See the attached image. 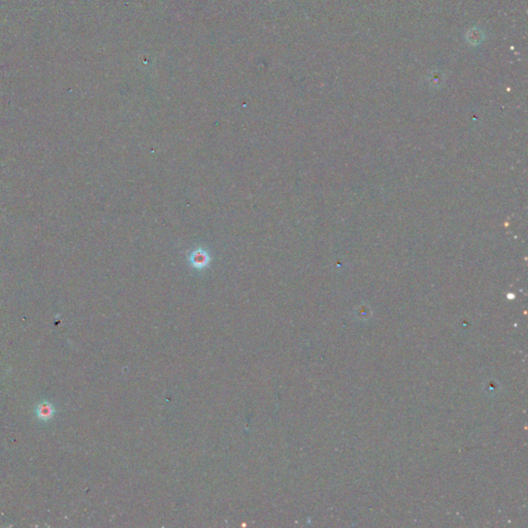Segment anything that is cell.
I'll return each instance as SVG.
<instances>
[{
	"label": "cell",
	"instance_id": "obj_1",
	"mask_svg": "<svg viewBox=\"0 0 528 528\" xmlns=\"http://www.w3.org/2000/svg\"><path fill=\"white\" fill-rule=\"evenodd\" d=\"M190 261H191L192 265L197 267V268L204 267L208 263V255H207L206 252H204L203 250L195 251L191 255Z\"/></svg>",
	"mask_w": 528,
	"mask_h": 528
}]
</instances>
